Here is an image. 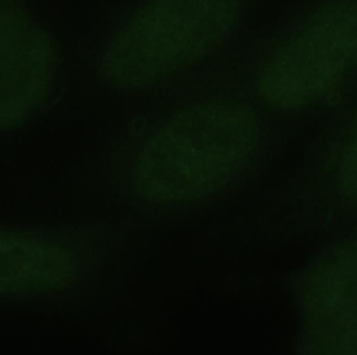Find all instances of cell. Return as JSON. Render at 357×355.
I'll use <instances>...</instances> for the list:
<instances>
[{
    "label": "cell",
    "instance_id": "6da1fadb",
    "mask_svg": "<svg viewBox=\"0 0 357 355\" xmlns=\"http://www.w3.org/2000/svg\"><path fill=\"white\" fill-rule=\"evenodd\" d=\"M261 141L255 109L237 97H209L165 117L131 167L135 194L155 205H185L219 192L250 164Z\"/></svg>",
    "mask_w": 357,
    "mask_h": 355
},
{
    "label": "cell",
    "instance_id": "52a82bcc",
    "mask_svg": "<svg viewBox=\"0 0 357 355\" xmlns=\"http://www.w3.org/2000/svg\"><path fill=\"white\" fill-rule=\"evenodd\" d=\"M336 181L342 198L357 206V120L342 146L336 167Z\"/></svg>",
    "mask_w": 357,
    "mask_h": 355
},
{
    "label": "cell",
    "instance_id": "8992f818",
    "mask_svg": "<svg viewBox=\"0 0 357 355\" xmlns=\"http://www.w3.org/2000/svg\"><path fill=\"white\" fill-rule=\"evenodd\" d=\"M78 259L63 241L0 228V297L61 292L78 277Z\"/></svg>",
    "mask_w": 357,
    "mask_h": 355
},
{
    "label": "cell",
    "instance_id": "3957f363",
    "mask_svg": "<svg viewBox=\"0 0 357 355\" xmlns=\"http://www.w3.org/2000/svg\"><path fill=\"white\" fill-rule=\"evenodd\" d=\"M357 71V0H325L272 46L257 74L258 97L283 113L310 109Z\"/></svg>",
    "mask_w": 357,
    "mask_h": 355
},
{
    "label": "cell",
    "instance_id": "277c9868",
    "mask_svg": "<svg viewBox=\"0 0 357 355\" xmlns=\"http://www.w3.org/2000/svg\"><path fill=\"white\" fill-rule=\"evenodd\" d=\"M304 355H357V235L308 270L300 291Z\"/></svg>",
    "mask_w": 357,
    "mask_h": 355
},
{
    "label": "cell",
    "instance_id": "5b68a950",
    "mask_svg": "<svg viewBox=\"0 0 357 355\" xmlns=\"http://www.w3.org/2000/svg\"><path fill=\"white\" fill-rule=\"evenodd\" d=\"M56 77L54 46L15 0H0V131L28 123L47 100Z\"/></svg>",
    "mask_w": 357,
    "mask_h": 355
},
{
    "label": "cell",
    "instance_id": "7a4b0ae2",
    "mask_svg": "<svg viewBox=\"0 0 357 355\" xmlns=\"http://www.w3.org/2000/svg\"><path fill=\"white\" fill-rule=\"evenodd\" d=\"M241 15L243 0H144L106 43L100 72L120 89L160 85L218 52Z\"/></svg>",
    "mask_w": 357,
    "mask_h": 355
}]
</instances>
